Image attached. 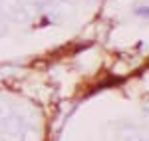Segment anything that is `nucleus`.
I'll return each instance as SVG.
<instances>
[{
    "mask_svg": "<svg viewBox=\"0 0 149 141\" xmlns=\"http://www.w3.org/2000/svg\"><path fill=\"white\" fill-rule=\"evenodd\" d=\"M135 12H137L139 16H145V18L149 20V6H141V8H137Z\"/></svg>",
    "mask_w": 149,
    "mask_h": 141,
    "instance_id": "nucleus-1",
    "label": "nucleus"
},
{
    "mask_svg": "<svg viewBox=\"0 0 149 141\" xmlns=\"http://www.w3.org/2000/svg\"><path fill=\"white\" fill-rule=\"evenodd\" d=\"M62 2H76V0H62Z\"/></svg>",
    "mask_w": 149,
    "mask_h": 141,
    "instance_id": "nucleus-2",
    "label": "nucleus"
},
{
    "mask_svg": "<svg viewBox=\"0 0 149 141\" xmlns=\"http://www.w3.org/2000/svg\"><path fill=\"white\" fill-rule=\"evenodd\" d=\"M88 2H92V0H88Z\"/></svg>",
    "mask_w": 149,
    "mask_h": 141,
    "instance_id": "nucleus-3",
    "label": "nucleus"
}]
</instances>
